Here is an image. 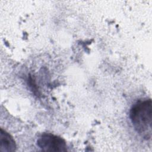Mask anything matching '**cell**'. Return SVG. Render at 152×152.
<instances>
[{"label": "cell", "mask_w": 152, "mask_h": 152, "mask_svg": "<svg viewBox=\"0 0 152 152\" xmlns=\"http://www.w3.org/2000/svg\"><path fill=\"white\" fill-rule=\"evenodd\" d=\"M129 117L135 131L143 138L151 137L152 106L151 99L141 100L134 104L130 110Z\"/></svg>", "instance_id": "cell-1"}, {"label": "cell", "mask_w": 152, "mask_h": 152, "mask_svg": "<svg viewBox=\"0 0 152 152\" xmlns=\"http://www.w3.org/2000/svg\"><path fill=\"white\" fill-rule=\"evenodd\" d=\"M39 147L45 151H66V144L60 137L52 134H43L37 141Z\"/></svg>", "instance_id": "cell-2"}, {"label": "cell", "mask_w": 152, "mask_h": 152, "mask_svg": "<svg viewBox=\"0 0 152 152\" xmlns=\"http://www.w3.org/2000/svg\"><path fill=\"white\" fill-rule=\"evenodd\" d=\"M16 144L11 135L6 131L1 128L0 131V151L11 152L14 151Z\"/></svg>", "instance_id": "cell-3"}]
</instances>
